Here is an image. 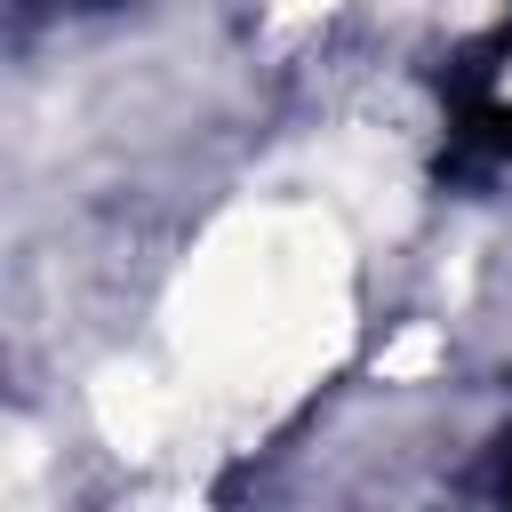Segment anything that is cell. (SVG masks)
Listing matches in <instances>:
<instances>
[{
	"mask_svg": "<svg viewBox=\"0 0 512 512\" xmlns=\"http://www.w3.org/2000/svg\"><path fill=\"white\" fill-rule=\"evenodd\" d=\"M480 128L496 144H512V64H488L480 72Z\"/></svg>",
	"mask_w": 512,
	"mask_h": 512,
	"instance_id": "1",
	"label": "cell"
},
{
	"mask_svg": "<svg viewBox=\"0 0 512 512\" xmlns=\"http://www.w3.org/2000/svg\"><path fill=\"white\" fill-rule=\"evenodd\" d=\"M496 488L512 496V440H504V456H496Z\"/></svg>",
	"mask_w": 512,
	"mask_h": 512,
	"instance_id": "2",
	"label": "cell"
}]
</instances>
